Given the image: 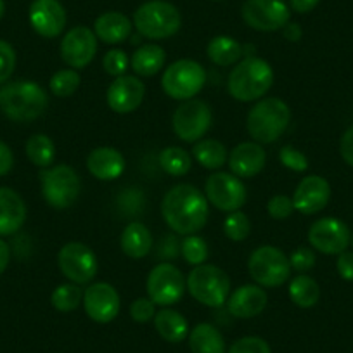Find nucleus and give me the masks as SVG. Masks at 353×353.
Masks as SVG:
<instances>
[{"label":"nucleus","mask_w":353,"mask_h":353,"mask_svg":"<svg viewBox=\"0 0 353 353\" xmlns=\"http://www.w3.org/2000/svg\"><path fill=\"white\" fill-rule=\"evenodd\" d=\"M161 213L173 232L191 236L199 232L208 222V199L196 185L176 184L166 191Z\"/></svg>","instance_id":"nucleus-1"},{"label":"nucleus","mask_w":353,"mask_h":353,"mask_svg":"<svg viewBox=\"0 0 353 353\" xmlns=\"http://www.w3.org/2000/svg\"><path fill=\"white\" fill-rule=\"evenodd\" d=\"M49 96L35 81L19 80L4 85L0 90V110L18 123H28L46 113Z\"/></svg>","instance_id":"nucleus-2"},{"label":"nucleus","mask_w":353,"mask_h":353,"mask_svg":"<svg viewBox=\"0 0 353 353\" xmlns=\"http://www.w3.org/2000/svg\"><path fill=\"white\" fill-rule=\"evenodd\" d=\"M274 85V70L261 57L248 56L230 71L227 88L229 94L241 103L260 101Z\"/></svg>","instance_id":"nucleus-3"},{"label":"nucleus","mask_w":353,"mask_h":353,"mask_svg":"<svg viewBox=\"0 0 353 353\" xmlns=\"http://www.w3.org/2000/svg\"><path fill=\"white\" fill-rule=\"evenodd\" d=\"M291 123V110L279 97L260 99L248 113L246 128L258 144H272Z\"/></svg>","instance_id":"nucleus-4"},{"label":"nucleus","mask_w":353,"mask_h":353,"mask_svg":"<svg viewBox=\"0 0 353 353\" xmlns=\"http://www.w3.org/2000/svg\"><path fill=\"white\" fill-rule=\"evenodd\" d=\"M134 26L139 35L151 40H165L182 26L179 9L166 0H149L134 12Z\"/></svg>","instance_id":"nucleus-5"},{"label":"nucleus","mask_w":353,"mask_h":353,"mask_svg":"<svg viewBox=\"0 0 353 353\" xmlns=\"http://www.w3.org/2000/svg\"><path fill=\"white\" fill-rule=\"evenodd\" d=\"M188 290L198 303L212 308L223 307L232 293L230 277L225 270L212 263H203L192 269L188 277Z\"/></svg>","instance_id":"nucleus-6"},{"label":"nucleus","mask_w":353,"mask_h":353,"mask_svg":"<svg viewBox=\"0 0 353 353\" xmlns=\"http://www.w3.org/2000/svg\"><path fill=\"white\" fill-rule=\"evenodd\" d=\"M42 196L47 205L56 210H66L80 196V176L70 165H52L40 172Z\"/></svg>","instance_id":"nucleus-7"},{"label":"nucleus","mask_w":353,"mask_h":353,"mask_svg":"<svg viewBox=\"0 0 353 353\" xmlns=\"http://www.w3.org/2000/svg\"><path fill=\"white\" fill-rule=\"evenodd\" d=\"M206 83V71L198 61L179 59L170 64L161 78V87L175 101H189L198 96Z\"/></svg>","instance_id":"nucleus-8"},{"label":"nucleus","mask_w":353,"mask_h":353,"mask_svg":"<svg viewBox=\"0 0 353 353\" xmlns=\"http://www.w3.org/2000/svg\"><path fill=\"white\" fill-rule=\"evenodd\" d=\"M248 270L258 286L279 288L288 283L291 276L290 258L279 248L265 244L250 254Z\"/></svg>","instance_id":"nucleus-9"},{"label":"nucleus","mask_w":353,"mask_h":353,"mask_svg":"<svg viewBox=\"0 0 353 353\" xmlns=\"http://www.w3.org/2000/svg\"><path fill=\"white\" fill-rule=\"evenodd\" d=\"M185 288L188 281L184 279V274L170 261H161L156 265L145 281L148 296L159 307H172L179 303L184 296Z\"/></svg>","instance_id":"nucleus-10"},{"label":"nucleus","mask_w":353,"mask_h":353,"mask_svg":"<svg viewBox=\"0 0 353 353\" xmlns=\"http://www.w3.org/2000/svg\"><path fill=\"white\" fill-rule=\"evenodd\" d=\"M213 121L212 110L205 101L189 99L176 108L172 117V127L176 137L184 142H198L205 137Z\"/></svg>","instance_id":"nucleus-11"},{"label":"nucleus","mask_w":353,"mask_h":353,"mask_svg":"<svg viewBox=\"0 0 353 353\" xmlns=\"http://www.w3.org/2000/svg\"><path fill=\"white\" fill-rule=\"evenodd\" d=\"M57 263H59V270L66 279L71 283L78 284H88L92 283L94 277L97 276V256L87 244L73 243L64 244L57 254Z\"/></svg>","instance_id":"nucleus-12"},{"label":"nucleus","mask_w":353,"mask_h":353,"mask_svg":"<svg viewBox=\"0 0 353 353\" xmlns=\"http://www.w3.org/2000/svg\"><path fill=\"white\" fill-rule=\"evenodd\" d=\"M241 14L250 28L265 33L283 30L291 18L284 0H246Z\"/></svg>","instance_id":"nucleus-13"},{"label":"nucleus","mask_w":353,"mask_h":353,"mask_svg":"<svg viewBox=\"0 0 353 353\" xmlns=\"http://www.w3.org/2000/svg\"><path fill=\"white\" fill-rule=\"evenodd\" d=\"M205 194L208 203L222 212L232 213L243 208L248 192L243 181L234 173H212L205 185Z\"/></svg>","instance_id":"nucleus-14"},{"label":"nucleus","mask_w":353,"mask_h":353,"mask_svg":"<svg viewBox=\"0 0 353 353\" xmlns=\"http://www.w3.org/2000/svg\"><path fill=\"white\" fill-rule=\"evenodd\" d=\"M61 59L73 70H83L97 52V37L88 26H74L61 40Z\"/></svg>","instance_id":"nucleus-15"},{"label":"nucleus","mask_w":353,"mask_h":353,"mask_svg":"<svg viewBox=\"0 0 353 353\" xmlns=\"http://www.w3.org/2000/svg\"><path fill=\"white\" fill-rule=\"evenodd\" d=\"M308 243L324 254H341L350 244V229L339 219L324 216L310 225Z\"/></svg>","instance_id":"nucleus-16"},{"label":"nucleus","mask_w":353,"mask_h":353,"mask_svg":"<svg viewBox=\"0 0 353 353\" xmlns=\"http://www.w3.org/2000/svg\"><path fill=\"white\" fill-rule=\"evenodd\" d=\"M83 308L88 319H92L94 322H113L120 314V294L110 283H94L83 291Z\"/></svg>","instance_id":"nucleus-17"},{"label":"nucleus","mask_w":353,"mask_h":353,"mask_svg":"<svg viewBox=\"0 0 353 353\" xmlns=\"http://www.w3.org/2000/svg\"><path fill=\"white\" fill-rule=\"evenodd\" d=\"M30 25L43 39H56L66 28V9L59 0H33L30 6Z\"/></svg>","instance_id":"nucleus-18"},{"label":"nucleus","mask_w":353,"mask_h":353,"mask_svg":"<svg viewBox=\"0 0 353 353\" xmlns=\"http://www.w3.org/2000/svg\"><path fill=\"white\" fill-rule=\"evenodd\" d=\"M145 85L137 77L123 74L113 80L106 94L108 106L118 114H128L137 110L144 101Z\"/></svg>","instance_id":"nucleus-19"},{"label":"nucleus","mask_w":353,"mask_h":353,"mask_svg":"<svg viewBox=\"0 0 353 353\" xmlns=\"http://www.w3.org/2000/svg\"><path fill=\"white\" fill-rule=\"evenodd\" d=\"M294 210L303 215H315L327 206L331 199V185L321 175H308L298 184L293 194Z\"/></svg>","instance_id":"nucleus-20"},{"label":"nucleus","mask_w":353,"mask_h":353,"mask_svg":"<svg viewBox=\"0 0 353 353\" xmlns=\"http://www.w3.org/2000/svg\"><path fill=\"white\" fill-rule=\"evenodd\" d=\"M229 168L239 179H253L267 163V152L258 142H241L229 154Z\"/></svg>","instance_id":"nucleus-21"},{"label":"nucleus","mask_w":353,"mask_h":353,"mask_svg":"<svg viewBox=\"0 0 353 353\" xmlns=\"http://www.w3.org/2000/svg\"><path fill=\"white\" fill-rule=\"evenodd\" d=\"M267 293L258 284H244L230 293L227 310L236 319H253L267 307Z\"/></svg>","instance_id":"nucleus-22"},{"label":"nucleus","mask_w":353,"mask_h":353,"mask_svg":"<svg viewBox=\"0 0 353 353\" xmlns=\"http://www.w3.org/2000/svg\"><path fill=\"white\" fill-rule=\"evenodd\" d=\"M87 168L97 181H117L125 172V158L118 149L103 145L90 151L87 158Z\"/></svg>","instance_id":"nucleus-23"},{"label":"nucleus","mask_w":353,"mask_h":353,"mask_svg":"<svg viewBox=\"0 0 353 353\" xmlns=\"http://www.w3.org/2000/svg\"><path fill=\"white\" fill-rule=\"evenodd\" d=\"M26 220V205L11 188H0V237L18 232Z\"/></svg>","instance_id":"nucleus-24"},{"label":"nucleus","mask_w":353,"mask_h":353,"mask_svg":"<svg viewBox=\"0 0 353 353\" xmlns=\"http://www.w3.org/2000/svg\"><path fill=\"white\" fill-rule=\"evenodd\" d=\"M134 23L123 14V12L108 11L101 14L94 23V33L97 39L110 46L125 42L132 35Z\"/></svg>","instance_id":"nucleus-25"},{"label":"nucleus","mask_w":353,"mask_h":353,"mask_svg":"<svg viewBox=\"0 0 353 353\" xmlns=\"http://www.w3.org/2000/svg\"><path fill=\"white\" fill-rule=\"evenodd\" d=\"M120 246L128 258L141 260V258L148 256L149 251L152 250V236L144 223L135 220V222L128 223L121 232Z\"/></svg>","instance_id":"nucleus-26"},{"label":"nucleus","mask_w":353,"mask_h":353,"mask_svg":"<svg viewBox=\"0 0 353 353\" xmlns=\"http://www.w3.org/2000/svg\"><path fill=\"white\" fill-rule=\"evenodd\" d=\"M154 327L158 334L168 343H181L189 336L188 319L172 308H161L156 312Z\"/></svg>","instance_id":"nucleus-27"},{"label":"nucleus","mask_w":353,"mask_h":353,"mask_svg":"<svg viewBox=\"0 0 353 353\" xmlns=\"http://www.w3.org/2000/svg\"><path fill=\"white\" fill-rule=\"evenodd\" d=\"M165 61L166 54L163 47L156 46V43H145L135 50L130 59V66L135 71V74L148 78L159 73L165 66Z\"/></svg>","instance_id":"nucleus-28"},{"label":"nucleus","mask_w":353,"mask_h":353,"mask_svg":"<svg viewBox=\"0 0 353 353\" xmlns=\"http://www.w3.org/2000/svg\"><path fill=\"white\" fill-rule=\"evenodd\" d=\"M188 338L192 353H225V339L215 325L198 324Z\"/></svg>","instance_id":"nucleus-29"},{"label":"nucleus","mask_w":353,"mask_h":353,"mask_svg":"<svg viewBox=\"0 0 353 353\" xmlns=\"http://www.w3.org/2000/svg\"><path fill=\"white\" fill-rule=\"evenodd\" d=\"M206 52H208L210 61L216 66H232V64L239 63L244 49L232 37L219 35L210 40Z\"/></svg>","instance_id":"nucleus-30"},{"label":"nucleus","mask_w":353,"mask_h":353,"mask_svg":"<svg viewBox=\"0 0 353 353\" xmlns=\"http://www.w3.org/2000/svg\"><path fill=\"white\" fill-rule=\"evenodd\" d=\"M192 158L206 170H219L229 159L227 148L216 139H201L192 148Z\"/></svg>","instance_id":"nucleus-31"},{"label":"nucleus","mask_w":353,"mask_h":353,"mask_svg":"<svg viewBox=\"0 0 353 353\" xmlns=\"http://www.w3.org/2000/svg\"><path fill=\"white\" fill-rule=\"evenodd\" d=\"M288 291H290L291 301L300 308L314 307L321 298V288H319L317 281L312 279L307 274H298L290 283Z\"/></svg>","instance_id":"nucleus-32"},{"label":"nucleus","mask_w":353,"mask_h":353,"mask_svg":"<svg viewBox=\"0 0 353 353\" xmlns=\"http://www.w3.org/2000/svg\"><path fill=\"white\" fill-rule=\"evenodd\" d=\"M26 156L30 161L40 168H49L56 159V145L46 134H35L26 141Z\"/></svg>","instance_id":"nucleus-33"},{"label":"nucleus","mask_w":353,"mask_h":353,"mask_svg":"<svg viewBox=\"0 0 353 353\" xmlns=\"http://www.w3.org/2000/svg\"><path fill=\"white\" fill-rule=\"evenodd\" d=\"M159 165L168 175L184 176L188 175L192 166V158L185 149L170 145L159 152Z\"/></svg>","instance_id":"nucleus-34"},{"label":"nucleus","mask_w":353,"mask_h":353,"mask_svg":"<svg viewBox=\"0 0 353 353\" xmlns=\"http://www.w3.org/2000/svg\"><path fill=\"white\" fill-rule=\"evenodd\" d=\"M52 307L59 312H73L80 307V303H83V291L78 284L74 283H66L59 284L56 290L52 291Z\"/></svg>","instance_id":"nucleus-35"},{"label":"nucleus","mask_w":353,"mask_h":353,"mask_svg":"<svg viewBox=\"0 0 353 353\" xmlns=\"http://www.w3.org/2000/svg\"><path fill=\"white\" fill-rule=\"evenodd\" d=\"M81 78L78 70L73 68H66V70H59L52 74L50 78V92L56 97H70L80 88Z\"/></svg>","instance_id":"nucleus-36"},{"label":"nucleus","mask_w":353,"mask_h":353,"mask_svg":"<svg viewBox=\"0 0 353 353\" xmlns=\"http://www.w3.org/2000/svg\"><path fill=\"white\" fill-rule=\"evenodd\" d=\"M181 253L184 256V260L189 265H203L208 258V244L203 237L191 234V236H185V239L181 244Z\"/></svg>","instance_id":"nucleus-37"},{"label":"nucleus","mask_w":353,"mask_h":353,"mask_svg":"<svg viewBox=\"0 0 353 353\" xmlns=\"http://www.w3.org/2000/svg\"><path fill=\"white\" fill-rule=\"evenodd\" d=\"M223 232L230 241H236V243L246 239L251 232V222L246 213L239 212V210L229 213L227 219L223 220Z\"/></svg>","instance_id":"nucleus-38"},{"label":"nucleus","mask_w":353,"mask_h":353,"mask_svg":"<svg viewBox=\"0 0 353 353\" xmlns=\"http://www.w3.org/2000/svg\"><path fill=\"white\" fill-rule=\"evenodd\" d=\"M128 66H130V59H128V56L123 50L111 49L104 54L103 68L108 74H111V77H123V74L127 73Z\"/></svg>","instance_id":"nucleus-39"},{"label":"nucleus","mask_w":353,"mask_h":353,"mask_svg":"<svg viewBox=\"0 0 353 353\" xmlns=\"http://www.w3.org/2000/svg\"><path fill=\"white\" fill-rule=\"evenodd\" d=\"M227 353H272L269 343L258 336H244L232 343Z\"/></svg>","instance_id":"nucleus-40"},{"label":"nucleus","mask_w":353,"mask_h":353,"mask_svg":"<svg viewBox=\"0 0 353 353\" xmlns=\"http://www.w3.org/2000/svg\"><path fill=\"white\" fill-rule=\"evenodd\" d=\"M118 206L127 215H139L144 208V194L141 192V189H125L123 194L118 196Z\"/></svg>","instance_id":"nucleus-41"},{"label":"nucleus","mask_w":353,"mask_h":353,"mask_svg":"<svg viewBox=\"0 0 353 353\" xmlns=\"http://www.w3.org/2000/svg\"><path fill=\"white\" fill-rule=\"evenodd\" d=\"M279 159L283 166L293 170V172H305L308 168V158L294 145L288 144L279 151Z\"/></svg>","instance_id":"nucleus-42"},{"label":"nucleus","mask_w":353,"mask_h":353,"mask_svg":"<svg viewBox=\"0 0 353 353\" xmlns=\"http://www.w3.org/2000/svg\"><path fill=\"white\" fill-rule=\"evenodd\" d=\"M16 68V50L6 40H0V83H6L12 77Z\"/></svg>","instance_id":"nucleus-43"},{"label":"nucleus","mask_w":353,"mask_h":353,"mask_svg":"<svg viewBox=\"0 0 353 353\" xmlns=\"http://www.w3.org/2000/svg\"><path fill=\"white\" fill-rule=\"evenodd\" d=\"M267 212H269L270 219L274 220H286L288 216H291V213L294 212L293 199L290 196L277 194L274 198L269 199L267 203Z\"/></svg>","instance_id":"nucleus-44"},{"label":"nucleus","mask_w":353,"mask_h":353,"mask_svg":"<svg viewBox=\"0 0 353 353\" xmlns=\"http://www.w3.org/2000/svg\"><path fill=\"white\" fill-rule=\"evenodd\" d=\"M290 265L291 269L296 270L298 274H305L310 269H314L315 265V253L314 250L307 246H300L290 254Z\"/></svg>","instance_id":"nucleus-45"},{"label":"nucleus","mask_w":353,"mask_h":353,"mask_svg":"<svg viewBox=\"0 0 353 353\" xmlns=\"http://www.w3.org/2000/svg\"><path fill=\"white\" fill-rule=\"evenodd\" d=\"M156 315V305L151 298H137L130 305V317L139 324H145Z\"/></svg>","instance_id":"nucleus-46"},{"label":"nucleus","mask_w":353,"mask_h":353,"mask_svg":"<svg viewBox=\"0 0 353 353\" xmlns=\"http://www.w3.org/2000/svg\"><path fill=\"white\" fill-rule=\"evenodd\" d=\"M336 269H338L341 279L353 281V253L343 251L338 256V261H336Z\"/></svg>","instance_id":"nucleus-47"},{"label":"nucleus","mask_w":353,"mask_h":353,"mask_svg":"<svg viewBox=\"0 0 353 353\" xmlns=\"http://www.w3.org/2000/svg\"><path fill=\"white\" fill-rule=\"evenodd\" d=\"M179 254V243H176L175 236L168 234V236L163 237L159 241V248H158V256L165 258V260H172Z\"/></svg>","instance_id":"nucleus-48"},{"label":"nucleus","mask_w":353,"mask_h":353,"mask_svg":"<svg viewBox=\"0 0 353 353\" xmlns=\"http://www.w3.org/2000/svg\"><path fill=\"white\" fill-rule=\"evenodd\" d=\"M14 165V154L6 142L0 141V176L8 175Z\"/></svg>","instance_id":"nucleus-49"},{"label":"nucleus","mask_w":353,"mask_h":353,"mask_svg":"<svg viewBox=\"0 0 353 353\" xmlns=\"http://www.w3.org/2000/svg\"><path fill=\"white\" fill-rule=\"evenodd\" d=\"M339 151H341L343 159H345L350 166H353V125L343 134Z\"/></svg>","instance_id":"nucleus-50"},{"label":"nucleus","mask_w":353,"mask_h":353,"mask_svg":"<svg viewBox=\"0 0 353 353\" xmlns=\"http://www.w3.org/2000/svg\"><path fill=\"white\" fill-rule=\"evenodd\" d=\"M321 0H290V6L293 11L300 12V14H307V12L314 11L319 6Z\"/></svg>","instance_id":"nucleus-51"},{"label":"nucleus","mask_w":353,"mask_h":353,"mask_svg":"<svg viewBox=\"0 0 353 353\" xmlns=\"http://www.w3.org/2000/svg\"><path fill=\"white\" fill-rule=\"evenodd\" d=\"M283 33L284 39H288L290 42H298L301 39V35H303V30H301V26L298 23H288L283 28Z\"/></svg>","instance_id":"nucleus-52"},{"label":"nucleus","mask_w":353,"mask_h":353,"mask_svg":"<svg viewBox=\"0 0 353 353\" xmlns=\"http://www.w3.org/2000/svg\"><path fill=\"white\" fill-rule=\"evenodd\" d=\"M9 261H11V248L6 241L0 239V274L6 272Z\"/></svg>","instance_id":"nucleus-53"},{"label":"nucleus","mask_w":353,"mask_h":353,"mask_svg":"<svg viewBox=\"0 0 353 353\" xmlns=\"http://www.w3.org/2000/svg\"><path fill=\"white\" fill-rule=\"evenodd\" d=\"M6 14V4H4V0H0V19L4 18Z\"/></svg>","instance_id":"nucleus-54"}]
</instances>
